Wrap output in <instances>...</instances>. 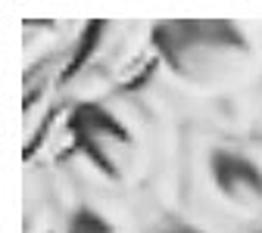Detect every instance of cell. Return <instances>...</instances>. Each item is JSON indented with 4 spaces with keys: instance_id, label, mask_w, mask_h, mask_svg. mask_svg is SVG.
Listing matches in <instances>:
<instances>
[{
    "instance_id": "6",
    "label": "cell",
    "mask_w": 262,
    "mask_h": 233,
    "mask_svg": "<svg viewBox=\"0 0 262 233\" xmlns=\"http://www.w3.org/2000/svg\"><path fill=\"white\" fill-rule=\"evenodd\" d=\"M241 131H247L253 140H259V143H262V93L256 96L253 109L247 112V121H244V127H241Z\"/></svg>"
},
{
    "instance_id": "3",
    "label": "cell",
    "mask_w": 262,
    "mask_h": 233,
    "mask_svg": "<svg viewBox=\"0 0 262 233\" xmlns=\"http://www.w3.org/2000/svg\"><path fill=\"white\" fill-rule=\"evenodd\" d=\"M178 202L231 233L262 227V143L241 127H187Z\"/></svg>"
},
{
    "instance_id": "2",
    "label": "cell",
    "mask_w": 262,
    "mask_h": 233,
    "mask_svg": "<svg viewBox=\"0 0 262 233\" xmlns=\"http://www.w3.org/2000/svg\"><path fill=\"white\" fill-rule=\"evenodd\" d=\"M25 156L153 212L181 196L184 127L131 81L81 84Z\"/></svg>"
},
{
    "instance_id": "5",
    "label": "cell",
    "mask_w": 262,
    "mask_h": 233,
    "mask_svg": "<svg viewBox=\"0 0 262 233\" xmlns=\"http://www.w3.org/2000/svg\"><path fill=\"white\" fill-rule=\"evenodd\" d=\"M141 233H231V230L203 218V215H196L184 202H169V205L147 212Z\"/></svg>"
},
{
    "instance_id": "7",
    "label": "cell",
    "mask_w": 262,
    "mask_h": 233,
    "mask_svg": "<svg viewBox=\"0 0 262 233\" xmlns=\"http://www.w3.org/2000/svg\"><path fill=\"white\" fill-rule=\"evenodd\" d=\"M247 233H262V227H253V230H247Z\"/></svg>"
},
{
    "instance_id": "4",
    "label": "cell",
    "mask_w": 262,
    "mask_h": 233,
    "mask_svg": "<svg viewBox=\"0 0 262 233\" xmlns=\"http://www.w3.org/2000/svg\"><path fill=\"white\" fill-rule=\"evenodd\" d=\"M147 212L47 159H22V233H141Z\"/></svg>"
},
{
    "instance_id": "1",
    "label": "cell",
    "mask_w": 262,
    "mask_h": 233,
    "mask_svg": "<svg viewBox=\"0 0 262 233\" xmlns=\"http://www.w3.org/2000/svg\"><path fill=\"white\" fill-rule=\"evenodd\" d=\"M119 75L187 127H244L262 93V16H119Z\"/></svg>"
}]
</instances>
